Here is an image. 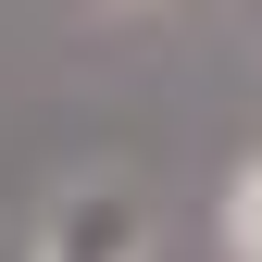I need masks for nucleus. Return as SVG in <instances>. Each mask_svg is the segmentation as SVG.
Segmentation results:
<instances>
[{"label":"nucleus","mask_w":262,"mask_h":262,"mask_svg":"<svg viewBox=\"0 0 262 262\" xmlns=\"http://www.w3.org/2000/svg\"><path fill=\"white\" fill-rule=\"evenodd\" d=\"M225 237H237V262H262V162L225 187Z\"/></svg>","instance_id":"f257e3e1"}]
</instances>
